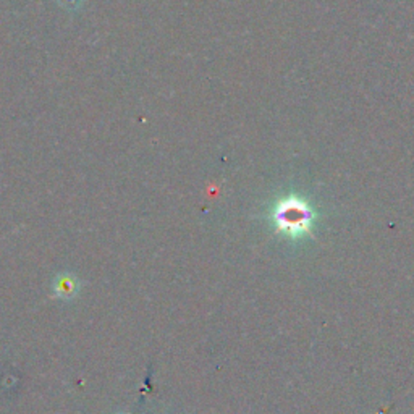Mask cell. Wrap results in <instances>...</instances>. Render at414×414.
<instances>
[{
    "instance_id": "cell-1",
    "label": "cell",
    "mask_w": 414,
    "mask_h": 414,
    "mask_svg": "<svg viewBox=\"0 0 414 414\" xmlns=\"http://www.w3.org/2000/svg\"><path fill=\"white\" fill-rule=\"evenodd\" d=\"M272 220L278 232L290 238H300L311 232L314 211L301 196L288 194L278 199L273 206Z\"/></svg>"
}]
</instances>
